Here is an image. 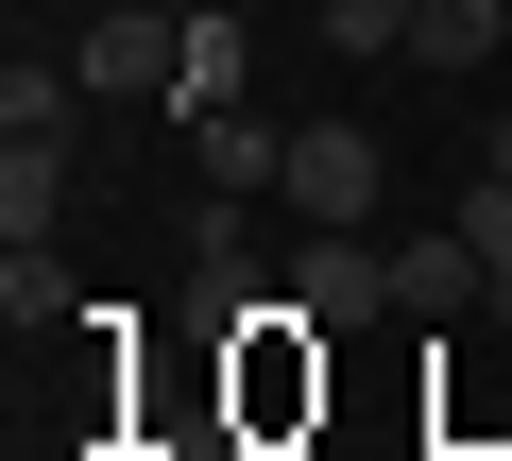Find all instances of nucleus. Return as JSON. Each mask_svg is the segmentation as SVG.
<instances>
[{
  "label": "nucleus",
  "mask_w": 512,
  "mask_h": 461,
  "mask_svg": "<svg viewBox=\"0 0 512 461\" xmlns=\"http://www.w3.org/2000/svg\"><path fill=\"white\" fill-rule=\"evenodd\" d=\"M188 171H205L222 205H239V188H274V171H291V120H256V103H205V120H188Z\"/></svg>",
  "instance_id": "39448f33"
},
{
  "label": "nucleus",
  "mask_w": 512,
  "mask_h": 461,
  "mask_svg": "<svg viewBox=\"0 0 512 461\" xmlns=\"http://www.w3.org/2000/svg\"><path fill=\"white\" fill-rule=\"evenodd\" d=\"M308 18H325V52H410L427 0H308Z\"/></svg>",
  "instance_id": "9b49d317"
},
{
  "label": "nucleus",
  "mask_w": 512,
  "mask_h": 461,
  "mask_svg": "<svg viewBox=\"0 0 512 461\" xmlns=\"http://www.w3.org/2000/svg\"><path fill=\"white\" fill-rule=\"evenodd\" d=\"M291 325H393V240L376 222H308V257H291Z\"/></svg>",
  "instance_id": "f03ea898"
},
{
  "label": "nucleus",
  "mask_w": 512,
  "mask_h": 461,
  "mask_svg": "<svg viewBox=\"0 0 512 461\" xmlns=\"http://www.w3.org/2000/svg\"><path fill=\"white\" fill-rule=\"evenodd\" d=\"M69 222V137H0V240H52Z\"/></svg>",
  "instance_id": "423d86ee"
},
{
  "label": "nucleus",
  "mask_w": 512,
  "mask_h": 461,
  "mask_svg": "<svg viewBox=\"0 0 512 461\" xmlns=\"http://www.w3.org/2000/svg\"><path fill=\"white\" fill-rule=\"evenodd\" d=\"M239 69H256V35L222 18V0H188V86H171V120H205V103H239Z\"/></svg>",
  "instance_id": "1a4fd4ad"
},
{
  "label": "nucleus",
  "mask_w": 512,
  "mask_h": 461,
  "mask_svg": "<svg viewBox=\"0 0 512 461\" xmlns=\"http://www.w3.org/2000/svg\"><path fill=\"white\" fill-rule=\"evenodd\" d=\"M478 171H512V103H495V137H478Z\"/></svg>",
  "instance_id": "4468645a"
},
{
  "label": "nucleus",
  "mask_w": 512,
  "mask_h": 461,
  "mask_svg": "<svg viewBox=\"0 0 512 461\" xmlns=\"http://www.w3.org/2000/svg\"><path fill=\"white\" fill-rule=\"evenodd\" d=\"M239 393H256V427H291V410H308V393H325V376H308V359H291V342H256V376H239Z\"/></svg>",
  "instance_id": "ddd939ff"
},
{
  "label": "nucleus",
  "mask_w": 512,
  "mask_h": 461,
  "mask_svg": "<svg viewBox=\"0 0 512 461\" xmlns=\"http://www.w3.org/2000/svg\"><path fill=\"white\" fill-rule=\"evenodd\" d=\"M495 35H512V0H427V18H410V69L478 86V69H495Z\"/></svg>",
  "instance_id": "6e6552de"
},
{
  "label": "nucleus",
  "mask_w": 512,
  "mask_h": 461,
  "mask_svg": "<svg viewBox=\"0 0 512 461\" xmlns=\"http://www.w3.org/2000/svg\"><path fill=\"white\" fill-rule=\"evenodd\" d=\"M171 18H188V0H171Z\"/></svg>",
  "instance_id": "2eb2a0df"
},
{
  "label": "nucleus",
  "mask_w": 512,
  "mask_h": 461,
  "mask_svg": "<svg viewBox=\"0 0 512 461\" xmlns=\"http://www.w3.org/2000/svg\"><path fill=\"white\" fill-rule=\"evenodd\" d=\"M495 308V257L461 240V222H427V240H393V325H478Z\"/></svg>",
  "instance_id": "20e7f679"
},
{
  "label": "nucleus",
  "mask_w": 512,
  "mask_h": 461,
  "mask_svg": "<svg viewBox=\"0 0 512 461\" xmlns=\"http://www.w3.org/2000/svg\"><path fill=\"white\" fill-rule=\"evenodd\" d=\"M69 69H86V103H154V86H188V18L171 0H103L69 35Z\"/></svg>",
  "instance_id": "f257e3e1"
},
{
  "label": "nucleus",
  "mask_w": 512,
  "mask_h": 461,
  "mask_svg": "<svg viewBox=\"0 0 512 461\" xmlns=\"http://www.w3.org/2000/svg\"><path fill=\"white\" fill-rule=\"evenodd\" d=\"M0 325H86V291H69V257H52V240L0 257Z\"/></svg>",
  "instance_id": "9d476101"
},
{
  "label": "nucleus",
  "mask_w": 512,
  "mask_h": 461,
  "mask_svg": "<svg viewBox=\"0 0 512 461\" xmlns=\"http://www.w3.org/2000/svg\"><path fill=\"white\" fill-rule=\"evenodd\" d=\"M444 222H461V240H478V257H495V308H512V171H478V188H461V205H444Z\"/></svg>",
  "instance_id": "f8f14e48"
},
{
  "label": "nucleus",
  "mask_w": 512,
  "mask_h": 461,
  "mask_svg": "<svg viewBox=\"0 0 512 461\" xmlns=\"http://www.w3.org/2000/svg\"><path fill=\"white\" fill-rule=\"evenodd\" d=\"M86 120V69L69 52H0V137H69Z\"/></svg>",
  "instance_id": "0eeeda50"
},
{
  "label": "nucleus",
  "mask_w": 512,
  "mask_h": 461,
  "mask_svg": "<svg viewBox=\"0 0 512 461\" xmlns=\"http://www.w3.org/2000/svg\"><path fill=\"white\" fill-rule=\"evenodd\" d=\"M308 222H376L393 205V154H376V120H291V171H274Z\"/></svg>",
  "instance_id": "7ed1b4c3"
}]
</instances>
